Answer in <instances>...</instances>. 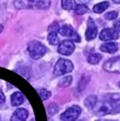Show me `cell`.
I'll list each match as a JSON object with an SVG mask.
<instances>
[{"label": "cell", "mask_w": 120, "mask_h": 121, "mask_svg": "<svg viewBox=\"0 0 120 121\" xmlns=\"http://www.w3.org/2000/svg\"><path fill=\"white\" fill-rule=\"evenodd\" d=\"M31 2H32V7H35L40 10L48 9L50 6V0H31Z\"/></svg>", "instance_id": "cell-12"}, {"label": "cell", "mask_w": 120, "mask_h": 121, "mask_svg": "<svg viewBox=\"0 0 120 121\" xmlns=\"http://www.w3.org/2000/svg\"><path fill=\"white\" fill-rule=\"evenodd\" d=\"M112 1L116 4H120V0H112Z\"/></svg>", "instance_id": "cell-29"}, {"label": "cell", "mask_w": 120, "mask_h": 121, "mask_svg": "<svg viewBox=\"0 0 120 121\" xmlns=\"http://www.w3.org/2000/svg\"><path fill=\"white\" fill-rule=\"evenodd\" d=\"M28 51L33 60H39L47 52L46 47L38 41H31L28 45Z\"/></svg>", "instance_id": "cell-1"}, {"label": "cell", "mask_w": 120, "mask_h": 121, "mask_svg": "<svg viewBox=\"0 0 120 121\" xmlns=\"http://www.w3.org/2000/svg\"><path fill=\"white\" fill-rule=\"evenodd\" d=\"M48 41L50 45H58L59 43V39L58 36H57V33L56 32H49L48 36Z\"/></svg>", "instance_id": "cell-21"}, {"label": "cell", "mask_w": 120, "mask_h": 121, "mask_svg": "<svg viewBox=\"0 0 120 121\" xmlns=\"http://www.w3.org/2000/svg\"><path fill=\"white\" fill-rule=\"evenodd\" d=\"M74 69V65L71 61L66 59H60L54 66V73L56 76H62L71 72Z\"/></svg>", "instance_id": "cell-3"}, {"label": "cell", "mask_w": 120, "mask_h": 121, "mask_svg": "<svg viewBox=\"0 0 120 121\" xmlns=\"http://www.w3.org/2000/svg\"><path fill=\"white\" fill-rule=\"evenodd\" d=\"M72 82V77L67 76L64 78L61 79L59 82V86L60 87H67L69 86Z\"/></svg>", "instance_id": "cell-22"}, {"label": "cell", "mask_w": 120, "mask_h": 121, "mask_svg": "<svg viewBox=\"0 0 120 121\" xmlns=\"http://www.w3.org/2000/svg\"><path fill=\"white\" fill-rule=\"evenodd\" d=\"M119 38V34L113 28H105L99 34V39L102 41L115 40Z\"/></svg>", "instance_id": "cell-8"}, {"label": "cell", "mask_w": 120, "mask_h": 121, "mask_svg": "<svg viewBox=\"0 0 120 121\" xmlns=\"http://www.w3.org/2000/svg\"><path fill=\"white\" fill-rule=\"evenodd\" d=\"M59 25L58 23L54 22L51 25H50L49 28H48V31L49 32H56L58 33L59 32Z\"/></svg>", "instance_id": "cell-25"}, {"label": "cell", "mask_w": 120, "mask_h": 121, "mask_svg": "<svg viewBox=\"0 0 120 121\" xmlns=\"http://www.w3.org/2000/svg\"><path fill=\"white\" fill-rule=\"evenodd\" d=\"M10 101L13 106H19L21 104H22L25 101V96L22 93L19 91L14 92L11 97H10Z\"/></svg>", "instance_id": "cell-11"}, {"label": "cell", "mask_w": 120, "mask_h": 121, "mask_svg": "<svg viewBox=\"0 0 120 121\" xmlns=\"http://www.w3.org/2000/svg\"><path fill=\"white\" fill-rule=\"evenodd\" d=\"M76 5L75 0H62V7L66 10H74Z\"/></svg>", "instance_id": "cell-16"}, {"label": "cell", "mask_w": 120, "mask_h": 121, "mask_svg": "<svg viewBox=\"0 0 120 121\" xmlns=\"http://www.w3.org/2000/svg\"><path fill=\"white\" fill-rule=\"evenodd\" d=\"M113 29L115 30L117 33L120 32V19L116 21V22L113 23Z\"/></svg>", "instance_id": "cell-27"}, {"label": "cell", "mask_w": 120, "mask_h": 121, "mask_svg": "<svg viewBox=\"0 0 120 121\" xmlns=\"http://www.w3.org/2000/svg\"><path fill=\"white\" fill-rule=\"evenodd\" d=\"M28 117V112L25 108H18L13 112L10 121H26Z\"/></svg>", "instance_id": "cell-9"}, {"label": "cell", "mask_w": 120, "mask_h": 121, "mask_svg": "<svg viewBox=\"0 0 120 121\" xmlns=\"http://www.w3.org/2000/svg\"><path fill=\"white\" fill-rule=\"evenodd\" d=\"M88 8L86 6L85 4H76V7L74 8V11L75 13L77 15H82V14H85L86 13L88 12Z\"/></svg>", "instance_id": "cell-19"}, {"label": "cell", "mask_w": 120, "mask_h": 121, "mask_svg": "<svg viewBox=\"0 0 120 121\" xmlns=\"http://www.w3.org/2000/svg\"><path fill=\"white\" fill-rule=\"evenodd\" d=\"M3 30V25H0V34L2 33V31Z\"/></svg>", "instance_id": "cell-30"}, {"label": "cell", "mask_w": 120, "mask_h": 121, "mask_svg": "<svg viewBox=\"0 0 120 121\" xmlns=\"http://www.w3.org/2000/svg\"><path fill=\"white\" fill-rule=\"evenodd\" d=\"M75 45L71 40H64L59 44L58 52L64 56H69L74 53Z\"/></svg>", "instance_id": "cell-6"}, {"label": "cell", "mask_w": 120, "mask_h": 121, "mask_svg": "<svg viewBox=\"0 0 120 121\" xmlns=\"http://www.w3.org/2000/svg\"><path fill=\"white\" fill-rule=\"evenodd\" d=\"M103 68L109 73H120V56L107 60L104 63Z\"/></svg>", "instance_id": "cell-5"}, {"label": "cell", "mask_w": 120, "mask_h": 121, "mask_svg": "<svg viewBox=\"0 0 120 121\" xmlns=\"http://www.w3.org/2000/svg\"><path fill=\"white\" fill-rule=\"evenodd\" d=\"M118 86H119V88H120V82H119V83H118Z\"/></svg>", "instance_id": "cell-31"}, {"label": "cell", "mask_w": 120, "mask_h": 121, "mask_svg": "<svg viewBox=\"0 0 120 121\" xmlns=\"http://www.w3.org/2000/svg\"><path fill=\"white\" fill-rule=\"evenodd\" d=\"M100 50L108 54H114L118 51V45L116 43H106L101 45Z\"/></svg>", "instance_id": "cell-10"}, {"label": "cell", "mask_w": 120, "mask_h": 121, "mask_svg": "<svg viewBox=\"0 0 120 121\" xmlns=\"http://www.w3.org/2000/svg\"><path fill=\"white\" fill-rule=\"evenodd\" d=\"M13 4L17 9H27L32 8L31 0H14Z\"/></svg>", "instance_id": "cell-13"}, {"label": "cell", "mask_w": 120, "mask_h": 121, "mask_svg": "<svg viewBox=\"0 0 120 121\" xmlns=\"http://www.w3.org/2000/svg\"><path fill=\"white\" fill-rule=\"evenodd\" d=\"M39 96L40 97V98L41 99V100L45 101L47 100L48 99H49L51 96V93L50 91H49L48 90H47L45 88H40L37 90Z\"/></svg>", "instance_id": "cell-20"}, {"label": "cell", "mask_w": 120, "mask_h": 121, "mask_svg": "<svg viewBox=\"0 0 120 121\" xmlns=\"http://www.w3.org/2000/svg\"><path fill=\"white\" fill-rule=\"evenodd\" d=\"M75 32L74 28L70 25H64L59 29V33L66 37H70L71 35Z\"/></svg>", "instance_id": "cell-14"}, {"label": "cell", "mask_w": 120, "mask_h": 121, "mask_svg": "<svg viewBox=\"0 0 120 121\" xmlns=\"http://www.w3.org/2000/svg\"><path fill=\"white\" fill-rule=\"evenodd\" d=\"M102 56L99 54H91L87 57V62L91 65H96L101 61Z\"/></svg>", "instance_id": "cell-17"}, {"label": "cell", "mask_w": 120, "mask_h": 121, "mask_svg": "<svg viewBox=\"0 0 120 121\" xmlns=\"http://www.w3.org/2000/svg\"><path fill=\"white\" fill-rule=\"evenodd\" d=\"M92 110L93 114L97 117H103L107 114H113V106L111 100L96 101Z\"/></svg>", "instance_id": "cell-2"}, {"label": "cell", "mask_w": 120, "mask_h": 121, "mask_svg": "<svg viewBox=\"0 0 120 121\" xmlns=\"http://www.w3.org/2000/svg\"><path fill=\"white\" fill-rule=\"evenodd\" d=\"M5 102V96L3 91L0 89V104H2Z\"/></svg>", "instance_id": "cell-28"}, {"label": "cell", "mask_w": 120, "mask_h": 121, "mask_svg": "<svg viewBox=\"0 0 120 121\" xmlns=\"http://www.w3.org/2000/svg\"><path fill=\"white\" fill-rule=\"evenodd\" d=\"M118 17V13L116 11H110L105 13V18L108 20H112V19H115Z\"/></svg>", "instance_id": "cell-24"}, {"label": "cell", "mask_w": 120, "mask_h": 121, "mask_svg": "<svg viewBox=\"0 0 120 121\" xmlns=\"http://www.w3.org/2000/svg\"><path fill=\"white\" fill-rule=\"evenodd\" d=\"M98 33L97 27L94 22L93 19L90 17L87 21V30L85 32V37L87 41L93 40V39L96 38V36Z\"/></svg>", "instance_id": "cell-7"}, {"label": "cell", "mask_w": 120, "mask_h": 121, "mask_svg": "<svg viewBox=\"0 0 120 121\" xmlns=\"http://www.w3.org/2000/svg\"><path fill=\"white\" fill-rule=\"evenodd\" d=\"M109 5H110V3L108 2H103L98 3L96 5H94L93 10L96 13H101L108 8Z\"/></svg>", "instance_id": "cell-15"}, {"label": "cell", "mask_w": 120, "mask_h": 121, "mask_svg": "<svg viewBox=\"0 0 120 121\" xmlns=\"http://www.w3.org/2000/svg\"><path fill=\"white\" fill-rule=\"evenodd\" d=\"M113 106V114L120 113V99H111Z\"/></svg>", "instance_id": "cell-23"}, {"label": "cell", "mask_w": 120, "mask_h": 121, "mask_svg": "<svg viewBox=\"0 0 120 121\" xmlns=\"http://www.w3.org/2000/svg\"><path fill=\"white\" fill-rule=\"evenodd\" d=\"M82 113V109L78 106H73L67 108L65 112L61 115V120L62 121H75L80 114Z\"/></svg>", "instance_id": "cell-4"}, {"label": "cell", "mask_w": 120, "mask_h": 121, "mask_svg": "<svg viewBox=\"0 0 120 121\" xmlns=\"http://www.w3.org/2000/svg\"><path fill=\"white\" fill-rule=\"evenodd\" d=\"M70 40L72 42H76V43H79V42L81 41V38L79 35L76 32H74V34H73L70 36Z\"/></svg>", "instance_id": "cell-26"}, {"label": "cell", "mask_w": 120, "mask_h": 121, "mask_svg": "<svg viewBox=\"0 0 120 121\" xmlns=\"http://www.w3.org/2000/svg\"><path fill=\"white\" fill-rule=\"evenodd\" d=\"M97 101V98L96 96H89V97H87L86 99H85V106L87 108H88L89 109H93V106H95V104Z\"/></svg>", "instance_id": "cell-18"}]
</instances>
